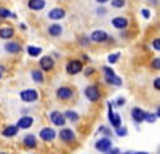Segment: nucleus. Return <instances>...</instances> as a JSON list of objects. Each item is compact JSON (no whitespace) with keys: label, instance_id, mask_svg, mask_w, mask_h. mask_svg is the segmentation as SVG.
<instances>
[{"label":"nucleus","instance_id":"obj_12","mask_svg":"<svg viewBox=\"0 0 160 154\" xmlns=\"http://www.w3.org/2000/svg\"><path fill=\"white\" fill-rule=\"evenodd\" d=\"M130 114H131V119H133V122H135V124H141L146 119V111L141 109V108H138V106L133 108Z\"/></svg>","mask_w":160,"mask_h":154},{"label":"nucleus","instance_id":"obj_19","mask_svg":"<svg viewBox=\"0 0 160 154\" xmlns=\"http://www.w3.org/2000/svg\"><path fill=\"white\" fill-rule=\"evenodd\" d=\"M48 34L51 37H59L62 34V26L58 23H53L51 26H48Z\"/></svg>","mask_w":160,"mask_h":154},{"label":"nucleus","instance_id":"obj_15","mask_svg":"<svg viewBox=\"0 0 160 154\" xmlns=\"http://www.w3.org/2000/svg\"><path fill=\"white\" fill-rule=\"evenodd\" d=\"M64 16H66V11H64L62 8H53V10H50V13H48V18L53 19V21L62 19Z\"/></svg>","mask_w":160,"mask_h":154},{"label":"nucleus","instance_id":"obj_22","mask_svg":"<svg viewBox=\"0 0 160 154\" xmlns=\"http://www.w3.org/2000/svg\"><path fill=\"white\" fill-rule=\"evenodd\" d=\"M31 77H32V80L35 84H42L45 80V75H43V71H40V69H34L31 72Z\"/></svg>","mask_w":160,"mask_h":154},{"label":"nucleus","instance_id":"obj_6","mask_svg":"<svg viewBox=\"0 0 160 154\" xmlns=\"http://www.w3.org/2000/svg\"><path fill=\"white\" fill-rule=\"evenodd\" d=\"M38 92L35 88H26V90H22V92L19 93V98H21V101H24V103H35L37 100H38Z\"/></svg>","mask_w":160,"mask_h":154},{"label":"nucleus","instance_id":"obj_23","mask_svg":"<svg viewBox=\"0 0 160 154\" xmlns=\"http://www.w3.org/2000/svg\"><path fill=\"white\" fill-rule=\"evenodd\" d=\"M64 116H66V119L71 121L72 124L80 121V116H78V112H77V111H74V109H68V111L64 112Z\"/></svg>","mask_w":160,"mask_h":154},{"label":"nucleus","instance_id":"obj_18","mask_svg":"<svg viewBox=\"0 0 160 154\" xmlns=\"http://www.w3.org/2000/svg\"><path fill=\"white\" fill-rule=\"evenodd\" d=\"M13 35H15V29H13L11 26H3V28H0V38L10 40Z\"/></svg>","mask_w":160,"mask_h":154},{"label":"nucleus","instance_id":"obj_43","mask_svg":"<svg viewBox=\"0 0 160 154\" xmlns=\"http://www.w3.org/2000/svg\"><path fill=\"white\" fill-rule=\"evenodd\" d=\"M19 28H21V29H22V31H26V29H28V28H26V24H22V23H21V24H19Z\"/></svg>","mask_w":160,"mask_h":154},{"label":"nucleus","instance_id":"obj_2","mask_svg":"<svg viewBox=\"0 0 160 154\" xmlns=\"http://www.w3.org/2000/svg\"><path fill=\"white\" fill-rule=\"evenodd\" d=\"M56 98L59 101H72L75 98V90L69 85H61L56 88Z\"/></svg>","mask_w":160,"mask_h":154},{"label":"nucleus","instance_id":"obj_4","mask_svg":"<svg viewBox=\"0 0 160 154\" xmlns=\"http://www.w3.org/2000/svg\"><path fill=\"white\" fill-rule=\"evenodd\" d=\"M90 40H91V42H96V44H106V42H112L114 38H111V35L106 32V31L96 29V31H93V32H91Z\"/></svg>","mask_w":160,"mask_h":154},{"label":"nucleus","instance_id":"obj_7","mask_svg":"<svg viewBox=\"0 0 160 154\" xmlns=\"http://www.w3.org/2000/svg\"><path fill=\"white\" fill-rule=\"evenodd\" d=\"M95 148L99 151V152H108V151H111L112 149V140L109 138V136H99L98 138V141L95 143Z\"/></svg>","mask_w":160,"mask_h":154},{"label":"nucleus","instance_id":"obj_42","mask_svg":"<svg viewBox=\"0 0 160 154\" xmlns=\"http://www.w3.org/2000/svg\"><path fill=\"white\" fill-rule=\"evenodd\" d=\"M98 3H106V2H111V0H96Z\"/></svg>","mask_w":160,"mask_h":154},{"label":"nucleus","instance_id":"obj_37","mask_svg":"<svg viewBox=\"0 0 160 154\" xmlns=\"http://www.w3.org/2000/svg\"><path fill=\"white\" fill-rule=\"evenodd\" d=\"M141 15H142L146 19H149V18H151V11H149L148 8H142V10H141Z\"/></svg>","mask_w":160,"mask_h":154},{"label":"nucleus","instance_id":"obj_46","mask_svg":"<svg viewBox=\"0 0 160 154\" xmlns=\"http://www.w3.org/2000/svg\"><path fill=\"white\" fill-rule=\"evenodd\" d=\"M123 154H135V152H133V151H125Z\"/></svg>","mask_w":160,"mask_h":154},{"label":"nucleus","instance_id":"obj_47","mask_svg":"<svg viewBox=\"0 0 160 154\" xmlns=\"http://www.w3.org/2000/svg\"><path fill=\"white\" fill-rule=\"evenodd\" d=\"M0 79H2V68H0Z\"/></svg>","mask_w":160,"mask_h":154},{"label":"nucleus","instance_id":"obj_13","mask_svg":"<svg viewBox=\"0 0 160 154\" xmlns=\"http://www.w3.org/2000/svg\"><path fill=\"white\" fill-rule=\"evenodd\" d=\"M128 24H130V21L125 16H115L112 19V26H114L115 29H118V31H125L128 28Z\"/></svg>","mask_w":160,"mask_h":154},{"label":"nucleus","instance_id":"obj_26","mask_svg":"<svg viewBox=\"0 0 160 154\" xmlns=\"http://www.w3.org/2000/svg\"><path fill=\"white\" fill-rule=\"evenodd\" d=\"M16 15H13V13L3 7H0V18H15Z\"/></svg>","mask_w":160,"mask_h":154},{"label":"nucleus","instance_id":"obj_45","mask_svg":"<svg viewBox=\"0 0 160 154\" xmlns=\"http://www.w3.org/2000/svg\"><path fill=\"white\" fill-rule=\"evenodd\" d=\"M135 154H149V152H146V151H138V152H135Z\"/></svg>","mask_w":160,"mask_h":154},{"label":"nucleus","instance_id":"obj_31","mask_svg":"<svg viewBox=\"0 0 160 154\" xmlns=\"http://www.w3.org/2000/svg\"><path fill=\"white\" fill-rule=\"evenodd\" d=\"M98 133H104V136H109L111 138V135H112V130H111V128H108V127H99L98 128Z\"/></svg>","mask_w":160,"mask_h":154},{"label":"nucleus","instance_id":"obj_35","mask_svg":"<svg viewBox=\"0 0 160 154\" xmlns=\"http://www.w3.org/2000/svg\"><path fill=\"white\" fill-rule=\"evenodd\" d=\"M125 103H127V100H125L123 96H118V98H117V101L114 103V105H115V106H118V108H122V106L125 105Z\"/></svg>","mask_w":160,"mask_h":154},{"label":"nucleus","instance_id":"obj_33","mask_svg":"<svg viewBox=\"0 0 160 154\" xmlns=\"http://www.w3.org/2000/svg\"><path fill=\"white\" fill-rule=\"evenodd\" d=\"M115 133H117V136H127L128 135V130H127V127H120V128H117L115 130Z\"/></svg>","mask_w":160,"mask_h":154},{"label":"nucleus","instance_id":"obj_32","mask_svg":"<svg viewBox=\"0 0 160 154\" xmlns=\"http://www.w3.org/2000/svg\"><path fill=\"white\" fill-rule=\"evenodd\" d=\"M118 58H120V53H112V55L108 56V63H109V64H114V63L118 61Z\"/></svg>","mask_w":160,"mask_h":154},{"label":"nucleus","instance_id":"obj_16","mask_svg":"<svg viewBox=\"0 0 160 154\" xmlns=\"http://www.w3.org/2000/svg\"><path fill=\"white\" fill-rule=\"evenodd\" d=\"M16 125H18V128H29L34 125V117H31V116H22Z\"/></svg>","mask_w":160,"mask_h":154},{"label":"nucleus","instance_id":"obj_39","mask_svg":"<svg viewBox=\"0 0 160 154\" xmlns=\"http://www.w3.org/2000/svg\"><path fill=\"white\" fill-rule=\"evenodd\" d=\"M93 74H95V69L93 68H87L85 69V75H93Z\"/></svg>","mask_w":160,"mask_h":154},{"label":"nucleus","instance_id":"obj_44","mask_svg":"<svg viewBox=\"0 0 160 154\" xmlns=\"http://www.w3.org/2000/svg\"><path fill=\"white\" fill-rule=\"evenodd\" d=\"M82 59H83V61H87V63H88V61H90V58H88V56H87V55H83V56H82Z\"/></svg>","mask_w":160,"mask_h":154},{"label":"nucleus","instance_id":"obj_9","mask_svg":"<svg viewBox=\"0 0 160 154\" xmlns=\"http://www.w3.org/2000/svg\"><path fill=\"white\" fill-rule=\"evenodd\" d=\"M38 66H40V71L50 72V71H53V68H55V58L53 56H42L40 61H38Z\"/></svg>","mask_w":160,"mask_h":154},{"label":"nucleus","instance_id":"obj_20","mask_svg":"<svg viewBox=\"0 0 160 154\" xmlns=\"http://www.w3.org/2000/svg\"><path fill=\"white\" fill-rule=\"evenodd\" d=\"M45 0H29L28 2V7L34 11H40V10H43L45 8Z\"/></svg>","mask_w":160,"mask_h":154},{"label":"nucleus","instance_id":"obj_28","mask_svg":"<svg viewBox=\"0 0 160 154\" xmlns=\"http://www.w3.org/2000/svg\"><path fill=\"white\" fill-rule=\"evenodd\" d=\"M155 121H157L155 112H146V119H144V122H148V124H154Z\"/></svg>","mask_w":160,"mask_h":154},{"label":"nucleus","instance_id":"obj_17","mask_svg":"<svg viewBox=\"0 0 160 154\" xmlns=\"http://www.w3.org/2000/svg\"><path fill=\"white\" fill-rule=\"evenodd\" d=\"M18 125H7L3 130H2V135L5 136V138H13V136H16L18 135Z\"/></svg>","mask_w":160,"mask_h":154},{"label":"nucleus","instance_id":"obj_8","mask_svg":"<svg viewBox=\"0 0 160 154\" xmlns=\"http://www.w3.org/2000/svg\"><path fill=\"white\" fill-rule=\"evenodd\" d=\"M50 121H51L53 125H56V127H59V128H62V127L66 125V122H68L64 112H61V111H51V112H50Z\"/></svg>","mask_w":160,"mask_h":154},{"label":"nucleus","instance_id":"obj_10","mask_svg":"<svg viewBox=\"0 0 160 154\" xmlns=\"http://www.w3.org/2000/svg\"><path fill=\"white\" fill-rule=\"evenodd\" d=\"M59 140L64 141V143H74L75 141V132L72 130V128L62 127L59 130Z\"/></svg>","mask_w":160,"mask_h":154},{"label":"nucleus","instance_id":"obj_30","mask_svg":"<svg viewBox=\"0 0 160 154\" xmlns=\"http://www.w3.org/2000/svg\"><path fill=\"white\" fill-rule=\"evenodd\" d=\"M111 5L114 8H123L127 5V0H111Z\"/></svg>","mask_w":160,"mask_h":154},{"label":"nucleus","instance_id":"obj_38","mask_svg":"<svg viewBox=\"0 0 160 154\" xmlns=\"http://www.w3.org/2000/svg\"><path fill=\"white\" fill-rule=\"evenodd\" d=\"M91 40H90V38L88 37H82V38H80V45H82V47H85V45H88Z\"/></svg>","mask_w":160,"mask_h":154},{"label":"nucleus","instance_id":"obj_36","mask_svg":"<svg viewBox=\"0 0 160 154\" xmlns=\"http://www.w3.org/2000/svg\"><path fill=\"white\" fill-rule=\"evenodd\" d=\"M152 87H154V90L160 92V77H155V79H154V82H152Z\"/></svg>","mask_w":160,"mask_h":154},{"label":"nucleus","instance_id":"obj_27","mask_svg":"<svg viewBox=\"0 0 160 154\" xmlns=\"http://www.w3.org/2000/svg\"><path fill=\"white\" fill-rule=\"evenodd\" d=\"M101 71H102L104 77H114V75H117V74H115V71H114L112 68H109V66H104Z\"/></svg>","mask_w":160,"mask_h":154},{"label":"nucleus","instance_id":"obj_21","mask_svg":"<svg viewBox=\"0 0 160 154\" xmlns=\"http://www.w3.org/2000/svg\"><path fill=\"white\" fill-rule=\"evenodd\" d=\"M5 50L8 51V53L15 55V53H19V51L22 50V47H21L18 42H7V44H5Z\"/></svg>","mask_w":160,"mask_h":154},{"label":"nucleus","instance_id":"obj_41","mask_svg":"<svg viewBox=\"0 0 160 154\" xmlns=\"http://www.w3.org/2000/svg\"><path fill=\"white\" fill-rule=\"evenodd\" d=\"M155 116H157V119H160V106L157 108V111H155Z\"/></svg>","mask_w":160,"mask_h":154},{"label":"nucleus","instance_id":"obj_1","mask_svg":"<svg viewBox=\"0 0 160 154\" xmlns=\"http://www.w3.org/2000/svg\"><path fill=\"white\" fill-rule=\"evenodd\" d=\"M83 95L90 103H98L102 98V92L99 90V87L96 84H90L83 88Z\"/></svg>","mask_w":160,"mask_h":154},{"label":"nucleus","instance_id":"obj_24","mask_svg":"<svg viewBox=\"0 0 160 154\" xmlns=\"http://www.w3.org/2000/svg\"><path fill=\"white\" fill-rule=\"evenodd\" d=\"M104 82L108 85H114V87H120L122 85V79L118 75H114V77H104Z\"/></svg>","mask_w":160,"mask_h":154},{"label":"nucleus","instance_id":"obj_34","mask_svg":"<svg viewBox=\"0 0 160 154\" xmlns=\"http://www.w3.org/2000/svg\"><path fill=\"white\" fill-rule=\"evenodd\" d=\"M152 48L155 51H160V37H155L154 40H152Z\"/></svg>","mask_w":160,"mask_h":154},{"label":"nucleus","instance_id":"obj_11","mask_svg":"<svg viewBox=\"0 0 160 154\" xmlns=\"http://www.w3.org/2000/svg\"><path fill=\"white\" fill-rule=\"evenodd\" d=\"M38 138L43 140V141H53L56 138V132L53 130L51 127H43L42 130H40V133H38Z\"/></svg>","mask_w":160,"mask_h":154},{"label":"nucleus","instance_id":"obj_29","mask_svg":"<svg viewBox=\"0 0 160 154\" xmlns=\"http://www.w3.org/2000/svg\"><path fill=\"white\" fill-rule=\"evenodd\" d=\"M151 69L152 71H160V58H154V59H151Z\"/></svg>","mask_w":160,"mask_h":154},{"label":"nucleus","instance_id":"obj_40","mask_svg":"<svg viewBox=\"0 0 160 154\" xmlns=\"http://www.w3.org/2000/svg\"><path fill=\"white\" fill-rule=\"evenodd\" d=\"M106 154H120V149H118V148H112L111 151H108Z\"/></svg>","mask_w":160,"mask_h":154},{"label":"nucleus","instance_id":"obj_48","mask_svg":"<svg viewBox=\"0 0 160 154\" xmlns=\"http://www.w3.org/2000/svg\"><path fill=\"white\" fill-rule=\"evenodd\" d=\"M0 154H7V152H0Z\"/></svg>","mask_w":160,"mask_h":154},{"label":"nucleus","instance_id":"obj_5","mask_svg":"<svg viewBox=\"0 0 160 154\" xmlns=\"http://www.w3.org/2000/svg\"><path fill=\"white\" fill-rule=\"evenodd\" d=\"M83 71V63L80 59H69L68 64H66V72L69 75H75V74H80Z\"/></svg>","mask_w":160,"mask_h":154},{"label":"nucleus","instance_id":"obj_3","mask_svg":"<svg viewBox=\"0 0 160 154\" xmlns=\"http://www.w3.org/2000/svg\"><path fill=\"white\" fill-rule=\"evenodd\" d=\"M108 119H109L111 125L115 128V130L122 127V117L114 111V103H108Z\"/></svg>","mask_w":160,"mask_h":154},{"label":"nucleus","instance_id":"obj_14","mask_svg":"<svg viewBox=\"0 0 160 154\" xmlns=\"http://www.w3.org/2000/svg\"><path fill=\"white\" fill-rule=\"evenodd\" d=\"M22 145H24V148H28V149H35L37 145H38L35 135H26L22 138Z\"/></svg>","mask_w":160,"mask_h":154},{"label":"nucleus","instance_id":"obj_25","mask_svg":"<svg viewBox=\"0 0 160 154\" xmlns=\"http://www.w3.org/2000/svg\"><path fill=\"white\" fill-rule=\"evenodd\" d=\"M40 53H42V48H40V47H34V45L28 47V55H29V56L35 58V56H38Z\"/></svg>","mask_w":160,"mask_h":154}]
</instances>
